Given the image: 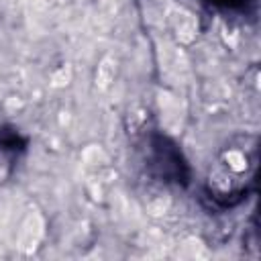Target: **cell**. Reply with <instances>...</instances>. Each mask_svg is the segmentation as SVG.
<instances>
[{"mask_svg":"<svg viewBox=\"0 0 261 261\" xmlns=\"http://www.w3.org/2000/svg\"><path fill=\"white\" fill-rule=\"evenodd\" d=\"M224 161H226L228 169L234 171V173H243V171L247 169V157H245L241 151H237V149L228 151V153L224 155Z\"/></svg>","mask_w":261,"mask_h":261,"instance_id":"1","label":"cell"}]
</instances>
